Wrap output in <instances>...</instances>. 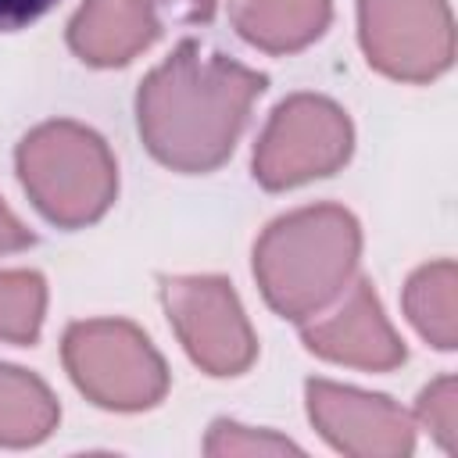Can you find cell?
I'll return each instance as SVG.
<instances>
[{
    "instance_id": "cell-1",
    "label": "cell",
    "mask_w": 458,
    "mask_h": 458,
    "mask_svg": "<svg viewBox=\"0 0 458 458\" xmlns=\"http://www.w3.org/2000/svg\"><path fill=\"white\" fill-rule=\"evenodd\" d=\"M268 79L225 54L182 39L136 93V129L172 172H215L236 147Z\"/></svg>"
},
{
    "instance_id": "cell-2",
    "label": "cell",
    "mask_w": 458,
    "mask_h": 458,
    "mask_svg": "<svg viewBox=\"0 0 458 458\" xmlns=\"http://www.w3.org/2000/svg\"><path fill=\"white\" fill-rule=\"evenodd\" d=\"M358 254V218L340 204H308L265 225L254 243V279L276 315L304 322L347 290Z\"/></svg>"
},
{
    "instance_id": "cell-3",
    "label": "cell",
    "mask_w": 458,
    "mask_h": 458,
    "mask_svg": "<svg viewBox=\"0 0 458 458\" xmlns=\"http://www.w3.org/2000/svg\"><path fill=\"white\" fill-rule=\"evenodd\" d=\"M14 168L36 211L61 229H82L104 218L118 193L111 147L100 132L72 118L29 129L14 150Z\"/></svg>"
},
{
    "instance_id": "cell-4",
    "label": "cell",
    "mask_w": 458,
    "mask_h": 458,
    "mask_svg": "<svg viewBox=\"0 0 458 458\" xmlns=\"http://www.w3.org/2000/svg\"><path fill=\"white\" fill-rule=\"evenodd\" d=\"M72 383L107 411H143L168 394V365L147 333L125 318L72 322L61 340Z\"/></svg>"
},
{
    "instance_id": "cell-5",
    "label": "cell",
    "mask_w": 458,
    "mask_h": 458,
    "mask_svg": "<svg viewBox=\"0 0 458 458\" xmlns=\"http://www.w3.org/2000/svg\"><path fill=\"white\" fill-rule=\"evenodd\" d=\"M354 129L347 111L318 93H293L268 114L254 143V179L265 190H293L347 165Z\"/></svg>"
},
{
    "instance_id": "cell-6",
    "label": "cell",
    "mask_w": 458,
    "mask_h": 458,
    "mask_svg": "<svg viewBox=\"0 0 458 458\" xmlns=\"http://www.w3.org/2000/svg\"><path fill=\"white\" fill-rule=\"evenodd\" d=\"M165 315L208 376H240L258 358V336L240 308V297L222 276H172L161 279Z\"/></svg>"
},
{
    "instance_id": "cell-7",
    "label": "cell",
    "mask_w": 458,
    "mask_h": 458,
    "mask_svg": "<svg viewBox=\"0 0 458 458\" xmlns=\"http://www.w3.org/2000/svg\"><path fill=\"white\" fill-rule=\"evenodd\" d=\"M365 61L397 82H429L454 61L447 0H358Z\"/></svg>"
},
{
    "instance_id": "cell-8",
    "label": "cell",
    "mask_w": 458,
    "mask_h": 458,
    "mask_svg": "<svg viewBox=\"0 0 458 458\" xmlns=\"http://www.w3.org/2000/svg\"><path fill=\"white\" fill-rule=\"evenodd\" d=\"M311 426L351 458H401L415 447L411 415L383 394H365L329 379L304 383Z\"/></svg>"
},
{
    "instance_id": "cell-9",
    "label": "cell",
    "mask_w": 458,
    "mask_h": 458,
    "mask_svg": "<svg viewBox=\"0 0 458 458\" xmlns=\"http://www.w3.org/2000/svg\"><path fill=\"white\" fill-rule=\"evenodd\" d=\"M344 301L333 311H318L301 322V340L311 354L365 369V372H390L397 369L408 351L401 336L394 333L390 318L383 315V304L372 290L369 279H351L347 290L340 293Z\"/></svg>"
},
{
    "instance_id": "cell-10",
    "label": "cell",
    "mask_w": 458,
    "mask_h": 458,
    "mask_svg": "<svg viewBox=\"0 0 458 458\" xmlns=\"http://www.w3.org/2000/svg\"><path fill=\"white\" fill-rule=\"evenodd\" d=\"M161 36L154 0H82L68 21V47L93 68H118Z\"/></svg>"
},
{
    "instance_id": "cell-11",
    "label": "cell",
    "mask_w": 458,
    "mask_h": 458,
    "mask_svg": "<svg viewBox=\"0 0 458 458\" xmlns=\"http://www.w3.org/2000/svg\"><path fill=\"white\" fill-rule=\"evenodd\" d=\"M333 18V0H229L233 29L265 54L311 47Z\"/></svg>"
},
{
    "instance_id": "cell-12",
    "label": "cell",
    "mask_w": 458,
    "mask_h": 458,
    "mask_svg": "<svg viewBox=\"0 0 458 458\" xmlns=\"http://www.w3.org/2000/svg\"><path fill=\"white\" fill-rule=\"evenodd\" d=\"M61 408L54 390L18 369L0 361V444L4 447H32L43 444L57 429Z\"/></svg>"
},
{
    "instance_id": "cell-13",
    "label": "cell",
    "mask_w": 458,
    "mask_h": 458,
    "mask_svg": "<svg viewBox=\"0 0 458 458\" xmlns=\"http://www.w3.org/2000/svg\"><path fill=\"white\" fill-rule=\"evenodd\" d=\"M454 293H458V268L451 258L429 261L411 272L404 283V315L419 329L422 340H429L440 351H451L458 340V315H454Z\"/></svg>"
},
{
    "instance_id": "cell-14",
    "label": "cell",
    "mask_w": 458,
    "mask_h": 458,
    "mask_svg": "<svg viewBox=\"0 0 458 458\" xmlns=\"http://www.w3.org/2000/svg\"><path fill=\"white\" fill-rule=\"evenodd\" d=\"M47 315V279L32 268L0 272V340L36 344Z\"/></svg>"
},
{
    "instance_id": "cell-15",
    "label": "cell",
    "mask_w": 458,
    "mask_h": 458,
    "mask_svg": "<svg viewBox=\"0 0 458 458\" xmlns=\"http://www.w3.org/2000/svg\"><path fill=\"white\" fill-rule=\"evenodd\" d=\"M204 454L211 458H236V454H301V447L286 437H276L268 429H250L229 419L211 422V433L204 440Z\"/></svg>"
},
{
    "instance_id": "cell-16",
    "label": "cell",
    "mask_w": 458,
    "mask_h": 458,
    "mask_svg": "<svg viewBox=\"0 0 458 458\" xmlns=\"http://www.w3.org/2000/svg\"><path fill=\"white\" fill-rule=\"evenodd\" d=\"M415 415H419V426L444 447V451H454V426H458V394H454V376H440L433 379L419 401H415Z\"/></svg>"
},
{
    "instance_id": "cell-17",
    "label": "cell",
    "mask_w": 458,
    "mask_h": 458,
    "mask_svg": "<svg viewBox=\"0 0 458 458\" xmlns=\"http://www.w3.org/2000/svg\"><path fill=\"white\" fill-rule=\"evenodd\" d=\"M57 0H0V32H18L39 21Z\"/></svg>"
},
{
    "instance_id": "cell-18",
    "label": "cell",
    "mask_w": 458,
    "mask_h": 458,
    "mask_svg": "<svg viewBox=\"0 0 458 458\" xmlns=\"http://www.w3.org/2000/svg\"><path fill=\"white\" fill-rule=\"evenodd\" d=\"M32 247V233L21 225V218L0 200V254H14V250H25Z\"/></svg>"
},
{
    "instance_id": "cell-19",
    "label": "cell",
    "mask_w": 458,
    "mask_h": 458,
    "mask_svg": "<svg viewBox=\"0 0 458 458\" xmlns=\"http://www.w3.org/2000/svg\"><path fill=\"white\" fill-rule=\"evenodd\" d=\"M215 4L218 0H168V7H175V14L186 21H211Z\"/></svg>"
}]
</instances>
